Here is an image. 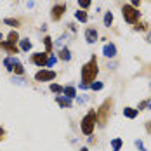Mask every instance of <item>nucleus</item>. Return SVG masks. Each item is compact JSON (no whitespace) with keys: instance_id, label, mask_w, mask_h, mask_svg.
Segmentation results:
<instances>
[{"instance_id":"9","label":"nucleus","mask_w":151,"mask_h":151,"mask_svg":"<svg viewBox=\"0 0 151 151\" xmlns=\"http://www.w3.org/2000/svg\"><path fill=\"white\" fill-rule=\"evenodd\" d=\"M0 49L7 50L9 54H17V52H19V49H17V45H16V44H11V42H7V40L0 42Z\"/></svg>"},{"instance_id":"1","label":"nucleus","mask_w":151,"mask_h":151,"mask_svg":"<svg viewBox=\"0 0 151 151\" xmlns=\"http://www.w3.org/2000/svg\"><path fill=\"white\" fill-rule=\"evenodd\" d=\"M99 73V66H97V58L92 56L89 63H85L82 66V83L91 85L92 82L96 80V76Z\"/></svg>"},{"instance_id":"31","label":"nucleus","mask_w":151,"mask_h":151,"mask_svg":"<svg viewBox=\"0 0 151 151\" xmlns=\"http://www.w3.org/2000/svg\"><path fill=\"white\" fill-rule=\"evenodd\" d=\"M4 136H5V130H4V129H2V127H0V141H2V139H4Z\"/></svg>"},{"instance_id":"10","label":"nucleus","mask_w":151,"mask_h":151,"mask_svg":"<svg viewBox=\"0 0 151 151\" xmlns=\"http://www.w3.org/2000/svg\"><path fill=\"white\" fill-rule=\"evenodd\" d=\"M103 54H104L106 58H115L116 56V47L113 45V44H106L103 47Z\"/></svg>"},{"instance_id":"35","label":"nucleus","mask_w":151,"mask_h":151,"mask_svg":"<svg viewBox=\"0 0 151 151\" xmlns=\"http://www.w3.org/2000/svg\"><path fill=\"white\" fill-rule=\"evenodd\" d=\"M0 40H2V33H0Z\"/></svg>"},{"instance_id":"11","label":"nucleus","mask_w":151,"mask_h":151,"mask_svg":"<svg viewBox=\"0 0 151 151\" xmlns=\"http://www.w3.org/2000/svg\"><path fill=\"white\" fill-rule=\"evenodd\" d=\"M12 71H14L16 75H24V68H23V64L19 63V59H16L14 58V63H12Z\"/></svg>"},{"instance_id":"24","label":"nucleus","mask_w":151,"mask_h":151,"mask_svg":"<svg viewBox=\"0 0 151 151\" xmlns=\"http://www.w3.org/2000/svg\"><path fill=\"white\" fill-rule=\"evenodd\" d=\"M134 30L136 31H144V30H148V24H146V23H136Z\"/></svg>"},{"instance_id":"34","label":"nucleus","mask_w":151,"mask_h":151,"mask_svg":"<svg viewBox=\"0 0 151 151\" xmlns=\"http://www.w3.org/2000/svg\"><path fill=\"white\" fill-rule=\"evenodd\" d=\"M80 151H89V150H87V148H82V150H80Z\"/></svg>"},{"instance_id":"23","label":"nucleus","mask_w":151,"mask_h":151,"mask_svg":"<svg viewBox=\"0 0 151 151\" xmlns=\"http://www.w3.org/2000/svg\"><path fill=\"white\" fill-rule=\"evenodd\" d=\"M89 87H91L92 91H101L103 89V82H92Z\"/></svg>"},{"instance_id":"2","label":"nucleus","mask_w":151,"mask_h":151,"mask_svg":"<svg viewBox=\"0 0 151 151\" xmlns=\"http://www.w3.org/2000/svg\"><path fill=\"white\" fill-rule=\"evenodd\" d=\"M111 109H113V99H106L103 104L99 106V109L96 111L97 113V125L99 127H106V123L111 116Z\"/></svg>"},{"instance_id":"33","label":"nucleus","mask_w":151,"mask_h":151,"mask_svg":"<svg viewBox=\"0 0 151 151\" xmlns=\"http://www.w3.org/2000/svg\"><path fill=\"white\" fill-rule=\"evenodd\" d=\"M148 42L151 44V30H150V35H148Z\"/></svg>"},{"instance_id":"29","label":"nucleus","mask_w":151,"mask_h":151,"mask_svg":"<svg viewBox=\"0 0 151 151\" xmlns=\"http://www.w3.org/2000/svg\"><path fill=\"white\" fill-rule=\"evenodd\" d=\"M136 146H137V148H139V150H141V151H148V150H146V148H144V144H142L141 141H136Z\"/></svg>"},{"instance_id":"21","label":"nucleus","mask_w":151,"mask_h":151,"mask_svg":"<svg viewBox=\"0 0 151 151\" xmlns=\"http://www.w3.org/2000/svg\"><path fill=\"white\" fill-rule=\"evenodd\" d=\"M44 44H45L47 54H50V50H52V38H50V37H45V38H44Z\"/></svg>"},{"instance_id":"13","label":"nucleus","mask_w":151,"mask_h":151,"mask_svg":"<svg viewBox=\"0 0 151 151\" xmlns=\"http://www.w3.org/2000/svg\"><path fill=\"white\" fill-rule=\"evenodd\" d=\"M63 92H64V97H68V99H73L76 96V91L75 87H71V85H68V87H64L63 89Z\"/></svg>"},{"instance_id":"18","label":"nucleus","mask_w":151,"mask_h":151,"mask_svg":"<svg viewBox=\"0 0 151 151\" xmlns=\"http://www.w3.org/2000/svg\"><path fill=\"white\" fill-rule=\"evenodd\" d=\"M59 58L63 61H70V59H71V52H70V49H61Z\"/></svg>"},{"instance_id":"8","label":"nucleus","mask_w":151,"mask_h":151,"mask_svg":"<svg viewBox=\"0 0 151 151\" xmlns=\"http://www.w3.org/2000/svg\"><path fill=\"white\" fill-rule=\"evenodd\" d=\"M85 38H87L89 44H96L97 38H99V33H97L96 28H87V30H85Z\"/></svg>"},{"instance_id":"6","label":"nucleus","mask_w":151,"mask_h":151,"mask_svg":"<svg viewBox=\"0 0 151 151\" xmlns=\"http://www.w3.org/2000/svg\"><path fill=\"white\" fill-rule=\"evenodd\" d=\"M64 12H66V5L64 4H58V5H54L50 9V19L52 21H59L61 17L64 16Z\"/></svg>"},{"instance_id":"19","label":"nucleus","mask_w":151,"mask_h":151,"mask_svg":"<svg viewBox=\"0 0 151 151\" xmlns=\"http://www.w3.org/2000/svg\"><path fill=\"white\" fill-rule=\"evenodd\" d=\"M122 144H123V142H122V139H120V137L113 139V141H111V148H113V151H120Z\"/></svg>"},{"instance_id":"7","label":"nucleus","mask_w":151,"mask_h":151,"mask_svg":"<svg viewBox=\"0 0 151 151\" xmlns=\"http://www.w3.org/2000/svg\"><path fill=\"white\" fill-rule=\"evenodd\" d=\"M47 59H49V54L47 52H35L31 56V63L37 64V66H40V68L47 66Z\"/></svg>"},{"instance_id":"15","label":"nucleus","mask_w":151,"mask_h":151,"mask_svg":"<svg viewBox=\"0 0 151 151\" xmlns=\"http://www.w3.org/2000/svg\"><path fill=\"white\" fill-rule=\"evenodd\" d=\"M75 17L78 19V21H82V23H87V19H89V16H87V12H85V11H82V9H80V11H76V12H75Z\"/></svg>"},{"instance_id":"22","label":"nucleus","mask_w":151,"mask_h":151,"mask_svg":"<svg viewBox=\"0 0 151 151\" xmlns=\"http://www.w3.org/2000/svg\"><path fill=\"white\" fill-rule=\"evenodd\" d=\"M111 23H113V14H111V12H106V16H104V26H111Z\"/></svg>"},{"instance_id":"3","label":"nucleus","mask_w":151,"mask_h":151,"mask_svg":"<svg viewBox=\"0 0 151 151\" xmlns=\"http://www.w3.org/2000/svg\"><path fill=\"white\" fill-rule=\"evenodd\" d=\"M96 125H97V113H96V109H91V111L82 118L80 129H82V132H83L85 136H91L92 132H94V129H96Z\"/></svg>"},{"instance_id":"14","label":"nucleus","mask_w":151,"mask_h":151,"mask_svg":"<svg viewBox=\"0 0 151 151\" xmlns=\"http://www.w3.org/2000/svg\"><path fill=\"white\" fill-rule=\"evenodd\" d=\"M123 115H125L127 118H130V120H132V118H136L137 115H139V111L134 109V108H125V109H123Z\"/></svg>"},{"instance_id":"25","label":"nucleus","mask_w":151,"mask_h":151,"mask_svg":"<svg viewBox=\"0 0 151 151\" xmlns=\"http://www.w3.org/2000/svg\"><path fill=\"white\" fill-rule=\"evenodd\" d=\"M63 89H64V87H61V85H58V83H50V91L54 92V94H59V92H63Z\"/></svg>"},{"instance_id":"4","label":"nucleus","mask_w":151,"mask_h":151,"mask_svg":"<svg viewBox=\"0 0 151 151\" xmlns=\"http://www.w3.org/2000/svg\"><path fill=\"white\" fill-rule=\"evenodd\" d=\"M122 16H123V19L127 23L136 24L137 21H139V17H141V12H139V9L132 7V5H123L122 7Z\"/></svg>"},{"instance_id":"20","label":"nucleus","mask_w":151,"mask_h":151,"mask_svg":"<svg viewBox=\"0 0 151 151\" xmlns=\"http://www.w3.org/2000/svg\"><path fill=\"white\" fill-rule=\"evenodd\" d=\"M12 63H14V58H5L4 59V66L7 68V71H12Z\"/></svg>"},{"instance_id":"5","label":"nucleus","mask_w":151,"mask_h":151,"mask_svg":"<svg viewBox=\"0 0 151 151\" xmlns=\"http://www.w3.org/2000/svg\"><path fill=\"white\" fill-rule=\"evenodd\" d=\"M54 78H56V71H52V70H40L35 75V80L37 82H50Z\"/></svg>"},{"instance_id":"28","label":"nucleus","mask_w":151,"mask_h":151,"mask_svg":"<svg viewBox=\"0 0 151 151\" xmlns=\"http://www.w3.org/2000/svg\"><path fill=\"white\" fill-rule=\"evenodd\" d=\"M56 64V56L54 54H50L49 56V59H47V66H54Z\"/></svg>"},{"instance_id":"27","label":"nucleus","mask_w":151,"mask_h":151,"mask_svg":"<svg viewBox=\"0 0 151 151\" xmlns=\"http://www.w3.org/2000/svg\"><path fill=\"white\" fill-rule=\"evenodd\" d=\"M78 5L82 7V11H85V9L91 5V0H78Z\"/></svg>"},{"instance_id":"17","label":"nucleus","mask_w":151,"mask_h":151,"mask_svg":"<svg viewBox=\"0 0 151 151\" xmlns=\"http://www.w3.org/2000/svg\"><path fill=\"white\" fill-rule=\"evenodd\" d=\"M19 47H21V50H30L31 49V42L28 40V38H23V40H19Z\"/></svg>"},{"instance_id":"32","label":"nucleus","mask_w":151,"mask_h":151,"mask_svg":"<svg viewBox=\"0 0 151 151\" xmlns=\"http://www.w3.org/2000/svg\"><path fill=\"white\" fill-rule=\"evenodd\" d=\"M146 108H150V109H151V99H150V101H146Z\"/></svg>"},{"instance_id":"16","label":"nucleus","mask_w":151,"mask_h":151,"mask_svg":"<svg viewBox=\"0 0 151 151\" xmlns=\"http://www.w3.org/2000/svg\"><path fill=\"white\" fill-rule=\"evenodd\" d=\"M7 42H11V44H16V42H19V33L17 31H11L9 35H7Z\"/></svg>"},{"instance_id":"26","label":"nucleus","mask_w":151,"mask_h":151,"mask_svg":"<svg viewBox=\"0 0 151 151\" xmlns=\"http://www.w3.org/2000/svg\"><path fill=\"white\" fill-rule=\"evenodd\" d=\"M4 23H5V24H9V26H19V21H17V19H11V17L4 19Z\"/></svg>"},{"instance_id":"30","label":"nucleus","mask_w":151,"mask_h":151,"mask_svg":"<svg viewBox=\"0 0 151 151\" xmlns=\"http://www.w3.org/2000/svg\"><path fill=\"white\" fill-rule=\"evenodd\" d=\"M141 2H142V0H132V7H139V5H141Z\"/></svg>"},{"instance_id":"12","label":"nucleus","mask_w":151,"mask_h":151,"mask_svg":"<svg viewBox=\"0 0 151 151\" xmlns=\"http://www.w3.org/2000/svg\"><path fill=\"white\" fill-rule=\"evenodd\" d=\"M56 103L61 106V108H70L71 106V99L64 97V96H56Z\"/></svg>"}]
</instances>
